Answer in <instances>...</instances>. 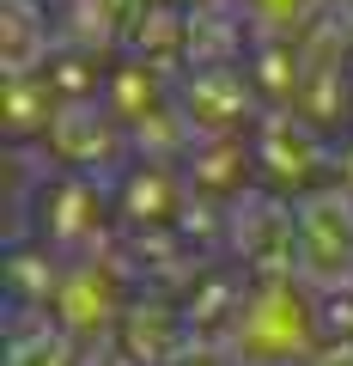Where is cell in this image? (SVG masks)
<instances>
[{"instance_id":"2","label":"cell","mask_w":353,"mask_h":366,"mask_svg":"<svg viewBox=\"0 0 353 366\" xmlns=\"http://www.w3.org/2000/svg\"><path fill=\"white\" fill-rule=\"evenodd\" d=\"M134 287H140V274H134L128 250L122 244H104V250H86V257H67L61 269V287L49 300V317L79 342H98L122 324L128 312Z\"/></svg>"},{"instance_id":"4","label":"cell","mask_w":353,"mask_h":366,"mask_svg":"<svg viewBox=\"0 0 353 366\" xmlns=\"http://www.w3.org/2000/svg\"><path fill=\"white\" fill-rule=\"evenodd\" d=\"M292 269L317 293H347L353 287V189L347 183H323V189L299 196Z\"/></svg>"},{"instance_id":"8","label":"cell","mask_w":353,"mask_h":366,"mask_svg":"<svg viewBox=\"0 0 353 366\" xmlns=\"http://www.w3.org/2000/svg\"><path fill=\"white\" fill-rule=\"evenodd\" d=\"M6 366H86V342L67 336L49 312H13Z\"/></svg>"},{"instance_id":"7","label":"cell","mask_w":353,"mask_h":366,"mask_svg":"<svg viewBox=\"0 0 353 366\" xmlns=\"http://www.w3.org/2000/svg\"><path fill=\"white\" fill-rule=\"evenodd\" d=\"M0 25H6V74H49L55 31H49V0H0Z\"/></svg>"},{"instance_id":"1","label":"cell","mask_w":353,"mask_h":366,"mask_svg":"<svg viewBox=\"0 0 353 366\" xmlns=\"http://www.w3.org/2000/svg\"><path fill=\"white\" fill-rule=\"evenodd\" d=\"M225 342L237 366H311L329 342L323 293L305 274H250Z\"/></svg>"},{"instance_id":"5","label":"cell","mask_w":353,"mask_h":366,"mask_svg":"<svg viewBox=\"0 0 353 366\" xmlns=\"http://www.w3.org/2000/svg\"><path fill=\"white\" fill-rule=\"evenodd\" d=\"M177 110L189 117L195 134H250L268 104L244 61H208L177 74Z\"/></svg>"},{"instance_id":"6","label":"cell","mask_w":353,"mask_h":366,"mask_svg":"<svg viewBox=\"0 0 353 366\" xmlns=\"http://www.w3.org/2000/svg\"><path fill=\"white\" fill-rule=\"evenodd\" d=\"M110 196H116V226L122 232H165V226H183L189 214V177L183 165H158V159H128L110 177Z\"/></svg>"},{"instance_id":"10","label":"cell","mask_w":353,"mask_h":366,"mask_svg":"<svg viewBox=\"0 0 353 366\" xmlns=\"http://www.w3.org/2000/svg\"><path fill=\"white\" fill-rule=\"evenodd\" d=\"M165 366H237V354H232V342H225V336H195V330H189Z\"/></svg>"},{"instance_id":"11","label":"cell","mask_w":353,"mask_h":366,"mask_svg":"<svg viewBox=\"0 0 353 366\" xmlns=\"http://www.w3.org/2000/svg\"><path fill=\"white\" fill-rule=\"evenodd\" d=\"M329 6H335V13H347V19H353V0H329Z\"/></svg>"},{"instance_id":"3","label":"cell","mask_w":353,"mask_h":366,"mask_svg":"<svg viewBox=\"0 0 353 366\" xmlns=\"http://www.w3.org/2000/svg\"><path fill=\"white\" fill-rule=\"evenodd\" d=\"M250 153H256V183H268L280 196H311L335 177V134H323L317 122H305L287 104L256 117Z\"/></svg>"},{"instance_id":"9","label":"cell","mask_w":353,"mask_h":366,"mask_svg":"<svg viewBox=\"0 0 353 366\" xmlns=\"http://www.w3.org/2000/svg\"><path fill=\"white\" fill-rule=\"evenodd\" d=\"M244 13L256 25V37H299L305 25H317L329 13V0H244Z\"/></svg>"}]
</instances>
